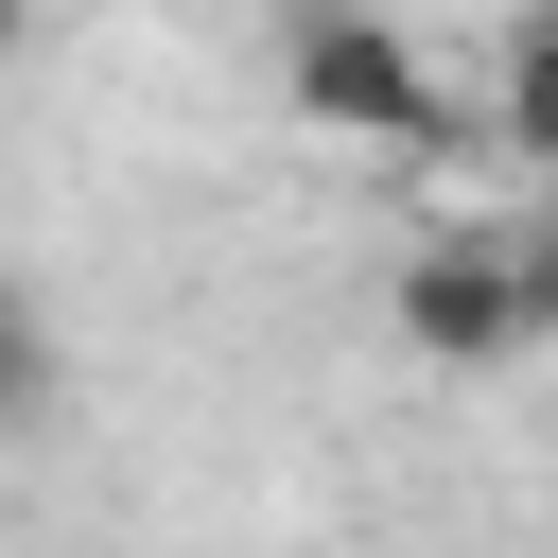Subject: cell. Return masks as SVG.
I'll list each match as a JSON object with an SVG mask.
<instances>
[{
  "label": "cell",
  "mask_w": 558,
  "mask_h": 558,
  "mask_svg": "<svg viewBox=\"0 0 558 558\" xmlns=\"http://www.w3.org/2000/svg\"><path fill=\"white\" fill-rule=\"evenodd\" d=\"M523 331H558V244L541 227H436L401 262V349L418 366H506Z\"/></svg>",
  "instance_id": "obj_2"
},
{
  "label": "cell",
  "mask_w": 558,
  "mask_h": 558,
  "mask_svg": "<svg viewBox=\"0 0 558 558\" xmlns=\"http://www.w3.org/2000/svg\"><path fill=\"white\" fill-rule=\"evenodd\" d=\"M506 140L558 174V0H523V17H506Z\"/></svg>",
  "instance_id": "obj_3"
},
{
  "label": "cell",
  "mask_w": 558,
  "mask_h": 558,
  "mask_svg": "<svg viewBox=\"0 0 558 558\" xmlns=\"http://www.w3.org/2000/svg\"><path fill=\"white\" fill-rule=\"evenodd\" d=\"M279 87H296V122L366 140V157H453V87H436L366 0H296V17H279Z\"/></svg>",
  "instance_id": "obj_1"
}]
</instances>
